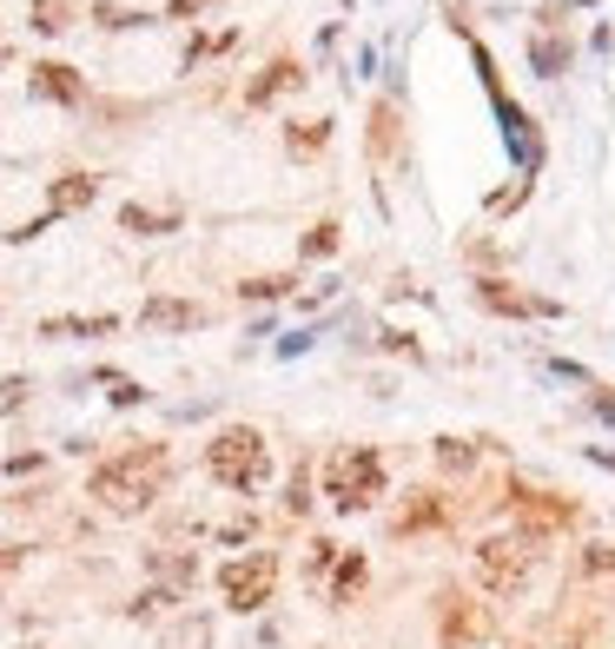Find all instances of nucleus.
Instances as JSON below:
<instances>
[{
    "label": "nucleus",
    "mask_w": 615,
    "mask_h": 649,
    "mask_svg": "<svg viewBox=\"0 0 615 649\" xmlns=\"http://www.w3.org/2000/svg\"><path fill=\"white\" fill-rule=\"evenodd\" d=\"M589 464H602V470H615V451H608V444H589Z\"/></svg>",
    "instance_id": "c9c22d12"
},
{
    "label": "nucleus",
    "mask_w": 615,
    "mask_h": 649,
    "mask_svg": "<svg viewBox=\"0 0 615 649\" xmlns=\"http://www.w3.org/2000/svg\"><path fill=\"white\" fill-rule=\"evenodd\" d=\"M139 324H152V332H193V324H206V311L193 298H146Z\"/></svg>",
    "instance_id": "4468645a"
},
{
    "label": "nucleus",
    "mask_w": 615,
    "mask_h": 649,
    "mask_svg": "<svg viewBox=\"0 0 615 649\" xmlns=\"http://www.w3.org/2000/svg\"><path fill=\"white\" fill-rule=\"evenodd\" d=\"M470 571H477V584L496 597V603H509V597H522V590H530V577H537V543L530 537H483L477 550H470Z\"/></svg>",
    "instance_id": "7ed1b4c3"
},
{
    "label": "nucleus",
    "mask_w": 615,
    "mask_h": 649,
    "mask_svg": "<svg viewBox=\"0 0 615 649\" xmlns=\"http://www.w3.org/2000/svg\"><path fill=\"white\" fill-rule=\"evenodd\" d=\"M324 498H331V511H337V517L371 511V504L384 498V457H378L371 444L337 451V457L324 464Z\"/></svg>",
    "instance_id": "20e7f679"
},
{
    "label": "nucleus",
    "mask_w": 615,
    "mask_h": 649,
    "mask_svg": "<svg viewBox=\"0 0 615 649\" xmlns=\"http://www.w3.org/2000/svg\"><path fill=\"white\" fill-rule=\"evenodd\" d=\"M172 603H180V590H165V584H159V590H146L139 603H126V616H133V623H152V616H165Z\"/></svg>",
    "instance_id": "a878e982"
},
{
    "label": "nucleus",
    "mask_w": 615,
    "mask_h": 649,
    "mask_svg": "<svg viewBox=\"0 0 615 649\" xmlns=\"http://www.w3.org/2000/svg\"><path fill=\"white\" fill-rule=\"evenodd\" d=\"M477 298H483V305H490L496 318H530V311L556 318V311H563L556 298H522V292H516L509 279H496V272H483V279H477Z\"/></svg>",
    "instance_id": "f8f14e48"
},
{
    "label": "nucleus",
    "mask_w": 615,
    "mask_h": 649,
    "mask_svg": "<svg viewBox=\"0 0 615 649\" xmlns=\"http://www.w3.org/2000/svg\"><path fill=\"white\" fill-rule=\"evenodd\" d=\"M576 577H615V543H582V556H576Z\"/></svg>",
    "instance_id": "b1692460"
},
{
    "label": "nucleus",
    "mask_w": 615,
    "mask_h": 649,
    "mask_svg": "<svg viewBox=\"0 0 615 649\" xmlns=\"http://www.w3.org/2000/svg\"><path fill=\"white\" fill-rule=\"evenodd\" d=\"M27 87H34V100H53V107H86V79H79L66 60H34Z\"/></svg>",
    "instance_id": "9b49d317"
},
{
    "label": "nucleus",
    "mask_w": 615,
    "mask_h": 649,
    "mask_svg": "<svg viewBox=\"0 0 615 649\" xmlns=\"http://www.w3.org/2000/svg\"><path fill=\"white\" fill-rule=\"evenodd\" d=\"M589 412H595L602 425H615V391H602V384H589Z\"/></svg>",
    "instance_id": "473e14b6"
},
{
    "label": "nucleus",
    "mask_w": 615,
    "mask_h": 649,
    "mask_svg": "<svg viewBox=\"0 0 615 649\" xmlns=\"http://www.w3.org/2000/svg\"><path fill=\"white\" fill-rule=\"evenodd\" d=\"M206 470L225 483V491H238V498L266 491V477H272V444H266V431H251V425H225V431L206 444Z\"/></svg>",
    "instance_id": "f03ea898"
},
{
    "label": "nucleus",
    "mask_w": 615,
    "mask_h": 649,
    "mask_svg": "<svg viewBox=\"0 0 615 649\" xmlns=\"http://www.w3.org/2000/svg\"><path fill=\"white\" fill-rule=\"evenodd\" d=\"M292 87H305V66L292 60V53H279V60H266L251 79H245V113H258V107H272L279 94H292Z\"/></svg>",
    "instance_id": "9d476101"
},
{
    "label": "nucleus",
    "mask_w": 615,
    "mask_h": 649,
    "mask_svg": "<svg viewBox=\"0 0 615 649\" xmlns=\"http://www.w3.org/2000/svg\"><path fill=\"white\" fill-rule=\"evenodd\" d=\"M206 8H219V0H172V8H165V21H199Z\"/></svg>",
    "instance_id": "2f4dec72"
},
{
    "label": "nucleus",
    "mask_w": 615,
    "mask_h": 649,
    "mask_svg": "<svg viewBox=\"0 0 615 649\" xmlns=\"http://www.w3.org/2000/svg\"><path fill=\"white\" fill-rule=\"evenodd\" d=\"M100 199V180L94 173H66V180H53V193H47V212L60 219V212H86Z\"/></svg>",
    "instance_id": "2eb2a0df"
},
{
    "label": "nucleus",
    "mask_w": 615,
    "mask_h": 649,
    "mask_svg": "<svg viewBox=\"0 0 615 649\" xmlns=\"http://www.w3.org/2000/svg\"><path fill=\"white\" fill-rule=\"evenodd\" d=\"M272 590H279V556L272 550H245L219 571V597H225L232 616H258L272 603Z\"/></svg>",
    "instance_id": "39448f33"
},
{
    "label": "nucleus",
    "mask_w": 615,
    "mask_h": 649,
    "mask_svg": "<svg viewBox=\"0 0 615 649\" xmlns=\"http://www.w3.org/2000/svg\"><path fill=\"white\" fill-rule=\"evenodd\" d=\"M337 246H344V225H337V219H318V225L298 238V259H331Z\"/></svg>",
    "instance_id": "4be33fe9"
},
{
    "label": "nucleus",
    "mask_w": 615,
    "mask_h": 649,
    "mask_svg": "<svg viewBox=\"0 0 615 649\" xmlns=\"http://www.w3.org/2000/svg\"><path fill=\"white\" fill-rule=\"evenodd\" d=\"M430 451H436V464H444L451 477H464V470H477V444H464V438H436Z\"/></svg>",
    "instance_id": "5701e85b"
},
{
    "label": "nucleus",
    "mask_w": 615,
    "mask_h": 649,
    "mask_svg": "<svg viewBox=\"0 0 615 649\" xmlns=\"http://www.w3.org/2000/svg\"><path fill=\"white\" fill-rule=\"evenodd\" d=\"M206 642H212V623H206V616H193V623L172 629V649H206Z\"/></svg>",
    "instance_id": "7c9ffc66"
},
{
    "label": "nucleus",
    "mask_w": 615,
    "mask_h": 649,
    "mask_svg": "<svg viewBox=\"0 0 615 649\" xmlns=\"http://www.w3.org/2000/svg\"><path fill=\"white\" fill-rule=\"evenodd\" d=\"M107 332H120V318H47L40 324V339H107Z\"/></svg>",
    "instance_id": "a211bd4d"
},
{
    "label": "nucleus",
    "mask_w": 615,
    "mask_h": 649,
    "mask_svg": "<svg viewBox=\"0 0 615 649\" xmlns=\"http://www.w3.org/2000/svg\"><path fill=\"white\" fill-rule=\"evenodd\" d=\"M180 225H186L180 206H139V199L120 206V232H133V238H165V232H180Z\"/></svg>",
    "instance_id": "ddd939ff"
},
{
    "label": "nucleus",
    "mask_w": 615,
    "mask_h": 649,
    "mask_svg": "<svg viewBox=\"0 0 615 649\" xmlns=\"http://www.w3.org/2000/svg\"><path fill=\"white\" fill-rule=\"evenodd\" d=\"M107 378V397L120 404V412H133V404H146V384H133V378H120V371H100Z\"/></svg>",
    "instance_id": "cd10ccee"
},
{
    "label": "nucleus",
    "mask_w": 615,
    "mask_h": 649,
    "mask_svg": "<svg viewBox=\"0 0 615 649\" xmlns=\"http://www.w3.org/2000/svg\"><path fill=\"white\" fill-rule=\"evenodd\" d=\"M324 146H331V120H292L285 126V152L292 159H318Z\"/></svg>",
    "instance_id": "f3484780"
},
{
    "label": "nucleus",
    "mask_w": 615,
    "mask_h": 649,
    "mask_svg": "<svg viewBox=\"0 0 615 649\" xmlns=\"http://www.w3.org/2000/svg\"><path fill=\"white\" fill-rule=\"evenodd\" d=\"M292 285H298L292 272H266V279H245V285H238V298H251V305H266V298H285Z\"/></svg>",
    "instance_id": "393cba45"
},
{
    "label": "nucleus",
    "mask_w": 615,
    "mask_h": 649,
    "mask_svg": "<svg viewBox=\"0 0 615 649\" xmlns=\"http://www.w3.org/2000/svg\"><path fill=\"white\" fill-rule=\"evenodd\" d=\"M165 483H172V451L165 444H133L120 457H107L94 470V483H86V498H94L100 511L113 517H139L165 498Z\"/></svg>",
    "instance_id": "f257e3e1"
},
{
    "label": "nucleus",
    "mask_w": 615,
    "mask_h": 649,
    "mask_svg": "<svg viewBox=\"0 0 615 649\" xmlns=\"http://www.w3.org/2000/svg\"><path fill=\"white\" fill-rule=\"evenodd\" d=\"M94 27H107V34H126V27H146V14H133V8H113V0H100V8H94Z\"/></svg>",
    "instance_id": "bb28decb"
},
{
    "label": "nucleus",
    "mask_w": 615,
    "mask_h": 649,
    "mask_svg": "<svg viewBox=\"0 0 615 649\" xmlns=\"http://www.w3.org/2000/svg\"><path fill=\"white\" fill-rule=\"evenodd\" d=\"M530 66H537L543 79H563V73H569V40H556V34H537V40H530Z\"/></svg>",
    "instance_id": "aec40b11"
},
{
    "label": "nucleus",
    "mask_w": 615,
    "mask_h": 649,
    "mask_svg": "<svg viewBox=\"0 0 615 649\" xmlns=\"http://www.w3.org/2000/svg\"><path fill=\"white\" fill-rule=\"evenodd\" d=\"M436 629H444V642H457V649H483L496 636V616L470 590H444L436 597Z\"/></svg>",
    "instance_id": "0eeeda50"
},
{
    "label": "nucleus",
    "mask_w": 615,
    "mask_h": 649,
    "mask_svg": "<svg viewBox=\"0 0 615 649\" xmlns=\"http://www.w3.org/2000/svg\"><path fill=\"white\" fill-rule=\"evenodd\" d=\"M457 524V504L444 498V491H410L404 504H397V517H391V530L397 537H423V530H451Z\"/></svg>",
    "instance_id": "6e6552de"
},
{
    "label": "nucleus",
    "mask_w": 615,
    "mask_h": 649,
    "mask_svg": "<svg viewBox=\"0 0 615 649\" xmlns=\"http://www.w3.org/2000/svg\"><path fill=\"white\" fill-rule=\"evenodd\" d=\"M397 120H404V100H391V94L371 100V133H365V139H371V167H378V173L404 159V126H397Z\"/></svg>",
    "instance_id": "1a4fd4ad"
},
{
    "label": "nucleus",
    "mask_w": 615,
    "mask_h": 649,
    "mask_svg": "<svg viewBox=\"0 0 615 649\" xmlns=\"http://www.w3.org/2000/svg\"><path fill=\"white\" fill-rule=\"evenodd\" d=\"M146 563H152V571L165 577V590H180V597H186V590H193V577H199V563H193L186 550H152Z\"/></svg>",
    "instance_id": "6ab92c4d"
},
{
    "label": "nucleus",
    "mask_w": 615,
    "mask_h": 649,
    "mask_svg": "<svg viewBox=\"0 0 615 649\" xmlns=\"http://www.w3.org/2000/svg\"><path fill=\"white\" fill-rule=\"evenodd\" d=\"M378 345H384V352H404V358H423V352L410 345V332H378Z\"/></svg>",
    "instance_id": "f704fd0d"
},
{
    "label": "nucleus",
    "mask_w": 615,
    "mask_h": 649,
    "mask_svg": "<svg viewBox=\"0 0 615 649\" xmlns=\"http://www.w3.org/2000/svg\"><path fill=\"white\" fill-rule=\"evenodd\" d=\"M365 577H371V563H365L358 550H350V556H337V577H331V603H350V597L365 590Z\"/></svg>",
    "instance_id": "412c9836"
},
{
    "label": "nucleus",
    "mask_w": 615,
    "mask_h": 649,
    "mask_svg": "<svg viewBox=\"0 0 615 649\" xmlns=\"http://www.w3.org/2000/svg\"><path fill=\"white\" fill-rule=\"evenodd\" d=\"M569 524H576V504L569 498H556V491H509V530L516 537L543 543V537H556Z\"/></svg>",
    "instance_id": "423d86ee"
},
{
    "label": "nucleus",
    "mask_w": 615,
    "mask_h": 649,
    "mask_svg": "<svg viewBox=\"0 0 615 649\" xmlns=\"http://www.w3.org/2000/svg\"><path fill=\"white\" fill-rule=\"evenodd\" d=\"M516 206H530V180H516V186H496V193H490V212H496V219L516 212Z\"/></svg>",
    "instance_id": "c756f323"
},
{
    "label": "nucleus",
    "mask_w": 615,
    "mask_h": 649,
    "mask_svg": "<svg viewBox=\"0 0 615 649\" xmlns=\"http://www.w3.org/2000/svg\"><path fill=\"white\" fill-rule=\"evenodd\" d=\"M318 345V332H292V339H279V358H298V352H311Z\"/></svg>",
    "instance_id": "72a5a7b5"
},
{
    "label": "nucleus",
    "mask_w": 615,
    "mask_h": 649,
    "mask_svg": "<svg viewBox=\"0 0 615 649\" xmlns=\"http://www.w3.org/2000/svg\"><path fill=\"white\" fill-rule=\"evenodd\" d=\"M73 21H79V0H34V8H27V27L47 34V40H60Z\"/></svg>",
    "instance_id": "dca6fc26"
},
{
    "label": "nucleus",
    "mask_w": 615,
    "mask_h": 649,
    "mask_svg": "<svg viewBox=\"0 0 615 649\" xmlns=\"http://www.w3.org/2000/svg\"><path fill=\"white\" fill-rule=\"evenodd\" d=\"M285 511H292V517H305V511H311V470H305V464H298V470H292V483H285Z\"/></svg>",
    "instance_id": "c85d7f7f"
}]
</instances>
